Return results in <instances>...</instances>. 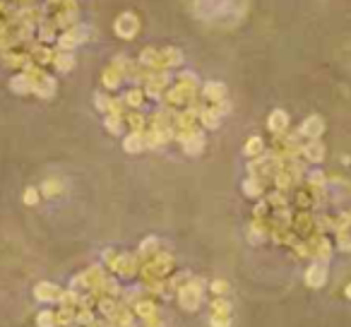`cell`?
<instances>
[{"label": "cell", "instance_id": "6da1fadb", "mask_svg": "<svg viewBox=\"0 0 351 327\" xmlns=\"http://www.w3.org/2000/svg\"><path fill=\"white\" fill-rule=\"evenodd\" d=\"M308 282L313 284V286H322V282H325V270L317 265V267H311L308 270Z\"/></svg>", "mask_w": 351, "mask_h": 327}]
</instances>
